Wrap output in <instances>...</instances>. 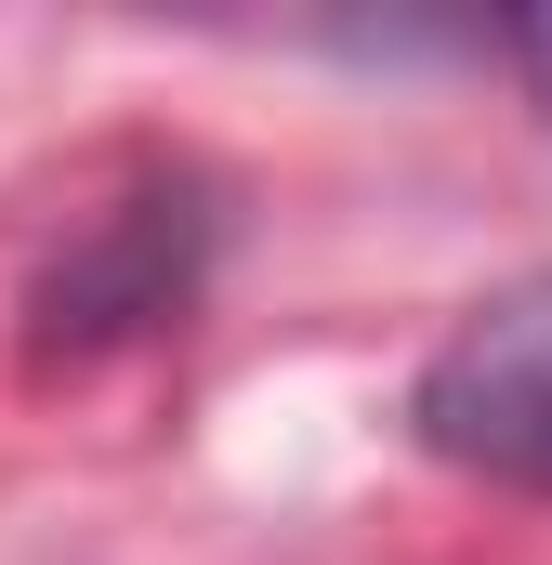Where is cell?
<instances>
[{"label":"cell","mask_w":552,"mask_h":565,"mask_svg":"<svg viewBox=\"0 0 552 565\" xmlns=\"http://www.w3.org/2000/svg\"><path fill=\"white\" fill-rule=\"evenodd\" d=\"M408 434L474 473V487H527L552 500V264L500 277L408 382Z\"/></svg>","instance_id":"1"},{"label":"cell","mask_w":552,"mask_h":565,"mask_svg":"<svg viewBox=\"0 0 552 565\" xmlns=\"http://www.w3.org/2000/svg\"><path fill=\"white\" fill-rule=\"evenodd\" d=\"M500 53L527 66V93L552 106V0H540V13H513V26H500Z\"/></svg>","instance_id":"2"}]
</instances>
